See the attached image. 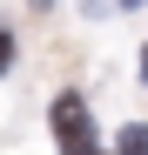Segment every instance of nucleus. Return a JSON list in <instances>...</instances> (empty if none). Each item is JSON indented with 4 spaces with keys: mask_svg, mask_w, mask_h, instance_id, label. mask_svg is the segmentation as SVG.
Masks as SVG:
<instances>
[{
    "mask_svg": "<svg viewBox=\"0 0 148 155\" xmlns=\"http://www.w3.org/2000/svg\"><path fill=\"white\" fill-rule=\"evenodd\" d=\"M54 135H61V155L67 148H94V128H88V101L81 94H61L54 101Z\"/></svg>",
    "mask_w": 148,
    "mask_h": 155,
    "instance_id": "f257e3e1",
    "label": "nucleus"
},
{
    "mask_svg": "<svg viewBox=\"0 0 148 155\" xmlns=\"http://www.w3.org/2000/svg\"><path fill=\"white\" fill-rule=\"evenodd\" d=\"M121 155H148V128H141V121L121 128Z\"/></svg>",
    "mask_w": 148,
    "mask_h": 155,
    "instance_id": "f03ea898",
    "label": "nucleus"
},
{
    "mask_svg": "<svg viewBox=\"0 0 148 155\" xmlns=\"http://www.w3.org/2000/svg\"><path fill=\"white\" fill-rule=\"evenodd\" d=\"M14 68V34H0V74Z\"/></svg>",
    "mask_w": 148,
    "mask_h": 155,
    "instance_id": "7ed1b4c3",
    "label": "nucleus"
},
{
    "mask_svg": "<svg viewBox=\"0 0 148 155\" xmlns=\"http://www.w3.org/2000/svg\"><path fill=\"white\" fill-rule=\"evenodd\" d=\"M81 7H88V14H101V7H108V0H81Z\"/></svg>",
    "mask_w": 148,
    "mask_h": 155,
    "instance_id": "20e7f679",
    "label": "nucleus"
},
{
    "mask_svg": "<svg viewBox=\"0 0 148 155\" xmlns=\"http://www.w3.org/2000/svg\"><path fill=\"white\" fill-rule=\"evenodd\" d=\"M67 155H101V148H67Z\"/></svg>",
    "mask_w": 148,
    "mask_h": 155,
    "instance_id": "39448f33",
    "label": "nucleus"
},
{
    "mask_svg": "<svg viewBox=\"0 0 148 155\" xmlns=\"http://www.w3.org/2000/svg\"><path fill=\"white\" fill-rule=\"evenodd\" d=\"M141 81H148V47H141Z\"/></svg>",
    "mask_w": 148,
    "mask_h": 155,
    "instance_id": "423d86ee",
    "label": "nucleus"
},
{
    "mask_svg": "<svg viewBox=\"0 0 148 155\" xmlns=\"http://www.w3.org/2000/svg\"><path fill=\"white\" fill-rule=\"evenodd\" d=\"M121 7H135V0H121Z\"/></svg>",
    "mask_w": 148,
    "mask_h": 155,
    "instance_id": "0eeeda50",
    "label": "nucleus"
}]
</instances>
